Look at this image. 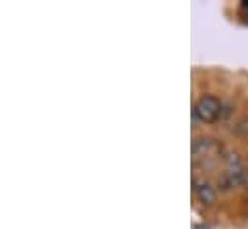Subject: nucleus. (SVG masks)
<instances>
[{
	"label": "nucleus",
	"instance_id": "nucleus-3",
	"mask_svg": "<svg viewBox=\"0 0 248 229\" xmlns=\"http://www.w3.org/2000/svg\"><path fill=\"white\" fill-rule=\"evenodd\" d=\"M214 152H217V145H216L210 137L200 135V137H196V139L192 141V156H194V160L210 158Z\"/></svg>",
	"mask_w": 248,
	"mask_h": 229
},
{
	"label": "nucleus",
	"instance_id": "nucleus-2",
	"mask_svg": "<svg viewBox=\"0 0 248 229\" xmlns=\"http://www.w3.org/2000/svg\"><path fill=\"white\" fill-rule=\"evenodd\" d=\"M192 191H194V196L200 204L204 206H210L216 202V189L212 187L210 181L206 179H194L192 181Z\"/></svg>",
	"mask_w": 248,
	"mask_h": 229
},
{
	"label": "nucleus",
	"instance_id": "nucleus-1",
	"mask_svg": "<svg viewBox=\"0 0 248 229\" xmlns=\"http://www.w3.org/2000/svg\"><path fill=\"white\" fill-rule=\"evenodd\" d=\"M194 117L202 123H214L217 121L223 114V106L221 102L214 97V95H202L196 102H194Z\"/></svg>",
	"mask_w": 248,
	"mask_h": 229
},
{
	"label": "nucleus",
	"instance_id": "nucleus-4",
	"mask_svg": "<svg viewBox=\"0 0 248 229\" xmlns=\"http://www.w3.org/2000/svg\"><path fill=\"white\" fill-rule=\"evenodd\" d=\"M237 135L241 137V139H245V141H248V115H245V117H241L239 121H237Z\"/></svg>",
	"mask_w": 248,
	"mask_h": 229
},
{
	"label": "nucleus",
	"instance_id": "nucleus-5",
	"mask_svg": "<svg viewBox=\"0 0 248 229\" xmlns=\"http://www.w3.org/2000/svg\"><path fill=\"white\" fill-rule=\"evenodd\" d=\"M243 187H245V189L248 191V172L245 173V181H243Z\"/></svg>",
	"mask_w": 248,
	"mask_h": 229
}]
</instances>
